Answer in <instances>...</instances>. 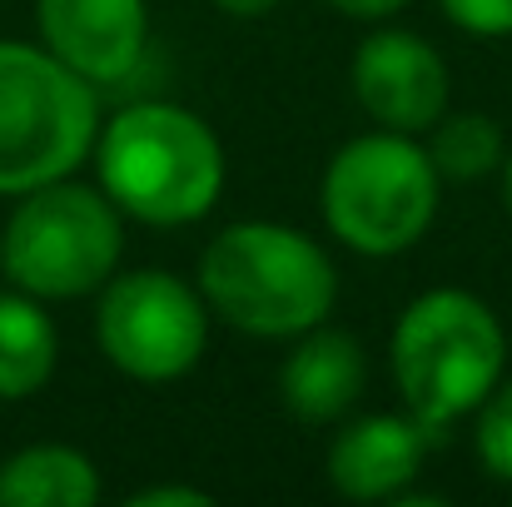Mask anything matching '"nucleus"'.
I'll return each instance as SVG.
<instances>
[{"mask_svg":"<svg viewBox=\"0 0 512 507\" xmlns=\"http://www.w3.org/2000/svg\"><path fill=\"white\" fill-rule=\"evenodd\" d=\"M95 338L100 353L140 383L184 378L209 338L204 299L165 269L110 274L95 309Z\"/></svg>","mask_w":512,"mask_h":507,"instance_id":"0eeeda50","label":"nucleus"},{"mask_svg":"<svg viewBox=\"0 0 512 507\" xmlns=\"http://www.w3.org/2000/svg\"><path fill=\"white\" fill-rule=\"evenodd\" d=\"M199 299L239 334L299 338L334 314L339 269L309 234L269 219H244L204 244Z\"/></svg>","mask_w":512,"mask_h":507,"instance_id":"f257e3e1","label":"nucleus"},{"mask_svg":"<svg viewBox=\"0 0 512 507\" xmlns=\"http://www.w3.org/2000/svg\"><path fill=\"white\" fill-rule=\"evenodd\" d=\"M95 165L110 204L155 229L204 219L224 189L219 135L199 115L165 100L120 110L95 135Z\"/></svg>","mask_w":512,"mask_h":507,"instance_id":"f03ea898","label":"nucleus"},{"mask_svg":"<svg viewBox=\"0 0 512 507\" xmlns=\"http://www.w3.org/2000/svg\"><path fill=\"white\" fill-rule=\"evenodd\" d=\"M100 498V473L80 448L35 443L0 463V507H90Z\"/></svg>","mask_w":512,"mask_h":507,"instance_id":"f8f14e48","label":"nucleus"},{"mask_svg":"<svg viewBox=\"0 0 512 507\" xmlns=\"http://www.w3.org/2000/svg\"><path fill=\"white\" fill-rule=\"evenodd\" d=\"M438 214V169L413 135L373 130L348 140L324 169V219L358 254H403Z\"/></svg>","mask_w":512,"mask_h":507,"instance_id":"423d86ee","label":"nucleus"},{"mask_svg":"<svg viewBox=\"0 0 512 507\" xmlns=\"http://www.w3.org/2000/svg\"><path fill=\"white\" fill-rule=\"evenodd\" d=\"M363 378H368V363H363L358 338L339 329H309L299 334V348L284 358L279 393L299 423H339L358 403Z\"/></svg>","mask_w":512,"mask_h":507,"instance_id":"9b49d317","label":"nucleus"},{"mask_svg":"<svg viewBox=\"0 0 512 507\" xmlns=\"http://www.w3.org/2000/svg\"><path fill=\"white\" fill-rule=\"evenodd\" d=\"M503 204L512 209V155L503 160Z\"/></svg>","mask_w":512,"mask_h":507,"instance_id":"aec40b11","label":"nucleus"},{"mask_svg":"<svg viewBox=\"0 0 512 507\" xmlns=\"http://www.w3.org/2000/svg\"><path fill=\"white\" fill-rule=\"evenodd\" d=\"M428 160L438 169V179H483L493 165H503V130L493 115H478V110H463L448 120L438 115Z\"/></svg>","mask_w":512,"mask_h":507,"instance_id":"4468645a","label":"nucleus"},{"mask_svg":"<svg viewBox=\"0 0 512 507\" xmlns=\"http://www.w3.org/2000/svg\"><path fill=\"white\" fill-rule=\"evenodd\" d=\"M120 249L125 229L110 194L50 179L20 194L0 239V264L30 299H80L115 274Z\"/></svg>","mask_w":512,"mask_h":507,"instance_id":"39448f33","label":"nucleus"},{"mask_svg":"<svg viewBox=\"0 0 512 507\" xmlns=\"http://www.w3.org/2000/svg\"><path fill=\"white\" fill-rule=\"evenodd\" d=\"M45 50L90 85H115L145 60V0H35Z\"/></svg>","mask_w":512,"mask_h":507,"instance_id":"1a4fd4ad","label":"nucleus"},{"mask_svg":"<svg viewBox=\"0 0 512 507\" xmlns=\"http://www.w3.org/2000/svg\"><path fill=\"white\" fill-rule=\"evenodd\" d=\"M329 5L343 10V15H353V20H383V15L403 10L408 0H329Z\"/></svg>","mask_w":512,"mask_h":507,"instance_id":"a211bd4d","label":"nucleus"},{"mask_svg":"<svg viewBox=\"0 0 512 507\" xmlns=\"http://www.w3.org/2000/svg\"><path fill=\"white\" fill-rule=\"evenodd\" d=\"M95 135V85L50 50L0 40V194L70 179V169L95 150Z\"/></svg>","mask_w":512,"mask_h":507,"instance_id":"20e7f679","label":"nucleus"},{"mask_svg":"<svg viewBox=\"0 0 512 507\" xmlns=\"http://www.w3.org/2000/svg\"><path fill=\"white\" fill-rule=\"evenodd\" d=\"M483 413H478V458H483V468L493 473V478H503L512 483V378L503 383L498 378V388L478 403Z\"/></svg>","mask_w":512,"mask_h":507,"instance_id":"2eb2a0df","label":"nucleus"},{"mask_svg":"<svg viewBox=\"0 0 512 507\" xmlns=\"http://www.w3.org/2000/svg\"><path fill=\"white\" fill-rule=\"evenodd\" d=\"M214 493L189 488V483H160V488H140L130 493V507H209Z\"/></svg>","mask_w":512,"mask_h":507,"instance_id":"f3484780","label":"nucleus"},{"mask_svg":"<svg viewBox=\"0 0 512 507\" xmlns=\"http://www.w3.org/2000/svg\"><path fill=\"white\" fill-rule=\"evenodd\" d=\"M508 334L498 314L468 289L418 294L393 329V378L423 433L473 413L503 378Z\"/></svg>","mask_w":512,"mask_h":507,"instance_id":"7ed1b4c3","label":"nucleus"},{"mask_svg":"<svg viewBox=\"0 0 512 507\" xmlns=\"http://www.w3.org/2000/svg\"><path fill=\"white\" fill-rule=\"evenodd\" d=\"M224 15H264V10H274L279 0H214Z\"/></svg>","mask_w":512,"mask_h":507,"instance_id":"6ab92c4d","label":"nucleus"},{"mask_svg":"<svg viewBox=\"0 0 512 507\" xmlns=\"http://www.w3.org/2000/svg\"><path fill=\"white\" fill-rule=\"evenodd\" d=\"M443 15L478 40L512 35V0H443Z\"/></svg>","mask_w":512,"mask_h":507,"instance_id":"dca6fc26","label":"nucleus"},{"mask_svg":"<svg viewBox=\"0 0 512 507\" xmlns=\"http://www.w3.org/2000/svg\"><path fill=\"white\" fill-rule=\"evenodd\" d=\"M60 338L30 294H0V398H30L55 373Z\"/></svg>","mask_w":512,"mask_h":507,"instance_id":"ddd939ff","label":"nucleus"},{"mask_svg":"<svg viewBox=\"0 0 512 507\" xmlns=\"http://www.w3.org/2000/svg\"><path fill=\"white\" fill-rule=\"evenodd\" d=\"M353 95L378 130H433L448 110L443 55L413 30H373L353 55Z\"/></svg>","mask_w":512,"mask_h":507,"instance_id":"6e6552de","label":"nucleus"},{"mask_svg":"<svg viewBox=\"0 0 512 507\" xmlns=\"http://www.w3.org/2000/svg\"><path fill=\"white\" fill-rule=\"evenodd\" d=\"M423 423L408 413H368L348 423L329 448V483L353 503H393L423 468Z\"/></svg>","mask_w":512,"mask_h":507,"instance_id":"9d476101","label":"nucleus"}]
</instances>
